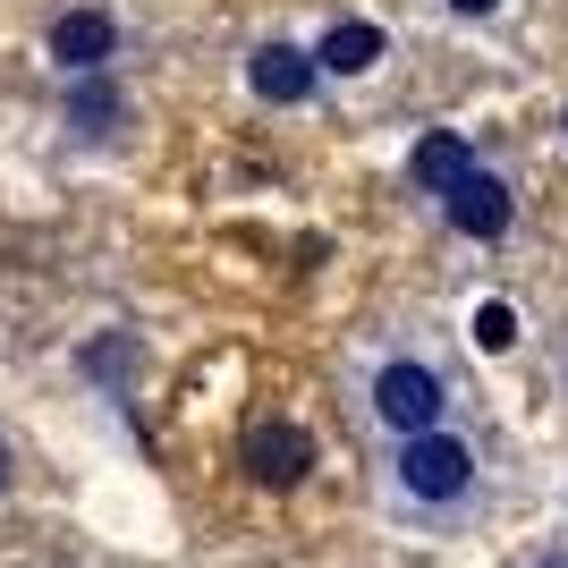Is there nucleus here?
Masks as SVG:
<instances>
[{
	"label": "nucleus",
	"mask_w": 568,
	"mask_h": 568,
	"mask_svg": "<svg viewBox=\"0 0 568 568\" xmlns=\"http://www.w3.org/2000/svg\"><path fill=\"white\" fill-rule=\"evenodd\" d=\"M475 500H484V450L467 433L442 425V433L399 442V458H390V509L407 526H450V518H467Z\"/></svg>",
	"instance_id": "obj_1"
},
{
	"label": "nucleus",
	"mask_w": 568,
	"mask_h": 568,
	"mask_svg": "<svg viewBox=\"0 0 568 568\" xmlns=\"http://www.w3.org/2000/svg\"><path fill=\"white\" fill-rule=\"evenodd\" d=\"M450 399H458L450 365H433L425 348H399V356H382L374 374H365V407H374V425L399 433V442L442 433V425H450Z\"/></svg>",
	"instance_id": "obj_2"
},
{
	"label": "nucleus",
	"mask_w": 568,
	"mask_h": 568,
	"mask_svg": "<svg viewBox=\"0 0 568 568\" xmlns=\"http://www.w3.org/2000/svg\"><path fill=\"white\" fill-rule=\"evenodd\" d=\"M246 475H255L263 493H297L314 475V433L288 425V416H263V425L246 433Z\"/></svg>",
	"instance_id": "obj_3"
},
{
	"label": "nucleus",
	"mask_w": 568,
	"mask_h": 568,
	"mask_svg": "<svg viewBox=\"0 0 568 568\" xmlns=\"http://www.w3.org/2000/svg\"><path fill=\"white\" fill-rule=\"evenodd\" d=\"M111 51H119L111 9H69V18H51V60H60L69 77H102Z\"/></svg>",
	"instance_id": "obj_4"
},
{
	"label": "nucleus",
	"mask_w": 568,
	"mask_h": 568,
	"mask_svg": "<svg viewBox=\"0 0 568 568\" xmlns=\"http://www.w3.org/2000/svg\"><path fill=\"white\" fill-rule=\"evenodd\" d=\"M442 213H450L458 237H475V246H493V237H509V221H518V204H509V187H500L493 170H475L458 195H442Z\"/></svg>",
	"instance_id": "obj_5"
},
{
	"label": "nucleus",
	"mask_w": 568,
	"mask_h": 568,
	"mask_svg": "<svg viewBox=\"0 0 568 568\" xmlns=\"http://www.w3.org/2000/svg\"><path fill=\"white\" fill-rule=\"evenodd\" d=\"M314 77H323V60H314L306 43H255V60H246V85H255L263 102H306L314 94Z\"/></svg>",
	"instance_id": "obj_6"
},
{
	"label": "nucleus",
	"mask_w": 568,
	"mask_h": 568,
	"mask_svg": "<svg viewBox=\"0 0 568 568\" xmlns=\"http://www.w3.org/2000/svg\"><path fill=\"white\" fill-rule=\"evenodd\" d=\"M407 179H416L425 195H458V187L475 179L467 136H458V128H425V136H416V153H407Z\"/></svg>",
	"instance_id": "obj_7"
},
{
	"label": "nucleus",
	"mask_w": 568,
	"mask_h": 568,
	"mask_svg": "<svg viewBox=\"0 0 568 568\" xmlns=\"http://www.w3.org/2000/svg\"><path fill=\"white\" fill-rule=\"evenodd\" d=\"M382 51H390V34H382L374 18H339L323 43H314V60H323V77H365L382 69Z\"/></svg>",
	"instance_id": "obj_8"
},
{
	"label": "nucleus",
	"mask_w": 568,
	"mask_h": 568,
	"mask_svg": "<svg viewBox=\"0 0 568 568\" xmlns=\"http://www.w3.org/2000/svg\"><path fill=\"white\" fill-rule=\"evenodd\" d=\"M69 128L77 136H111L119 128V85L111 77H77L69 85Z\"/></svg>",
	"instance_id": "obj_9"
},
{
	"label": "nucleus",
	"mask_w": 568,
	"mask_h": 568,
	"mask_svg": "<svg viewBox=\"0 0 568 568\" xmlns=\"http://www.w3.org/2000/svg\"><path fill=\"white\" fill-rule=\"evenodd\" d=\"M467 339H475L484 356H509V348H518V306H500V297H484V306L467 314Z\"/></svg>",
	"instance_id": "obj_10"
},
{
	"label": "nucleus",
	"mask_w": 568,
	"mask_h": 568,
	"mask_svg": "<svg viewBox=\"0 0 568 568\" xmlns=\"http://www.w3.org/2000/svg\"><path fill=\"white\" fill-rule=\"evenodd\" d=\"M85 365H94V374H119V365H128V339H102V348H85Z\"/></svg>",
	"instance_id": "obj_11"
},
{
	"label": "nucleus",
	"mask_w": 568,
	"mask_h": 568,
	"mask_svg": "<svg viewBox=\"0 0 568 568\" xmlns=\"http://www.w3.org/2000/svg\"><path fill=\"white\" fill-rule=\"evenodd\" d=\"M450 9H458V18H493L500 0H450Z\"/></svg>",
	"instance_id": "obj_12"
},
{
	"label": "nucleus",
	"mask_w": 568,
	"mask_h": 568,
	"mask_svg": "<svg viewBox=\"0 0 568 568\" xmlns=\"http://www.w3.org/2000/svg\"><path fill=\"white\" fill-rule=\"evenodd\" d=\"M0 484H9V450H0Z\"/></svg>",
	"instance_id": "obj_13"
},
{
	"label": "nucleus",
	"mask_w": 568,
	"mask_h": 568,
	"mask_svg": "<svg viewBox=\"0 0 568 568\" xmlns=\"http://www.w3.org/2000/svg\"><path fill=\"white\" fill-rule=\"evenodd\" d=\"M560 128H568V111H560Z\"/></svg>",
	"instance_id": "obj_14"
}]
</instances>
